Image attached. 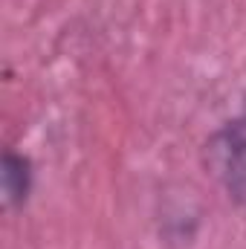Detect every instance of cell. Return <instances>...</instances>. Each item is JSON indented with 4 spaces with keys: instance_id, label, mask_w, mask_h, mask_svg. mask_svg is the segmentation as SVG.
Returning a JSON list of instances; mask_svg holds the SVG:
<instances>
[{
    "instance_id": "cell-1",
    "label": "cell",
    "mask_w": 246,
    "mask_h": 249,
    "mask_svg": "<svg viewBox=\"0 0 246 249\" xmlns=\"http://www.w3.org/2000/svg\"><path fill=\"white\" fill-rule=\"evenodd\" d=\"M206 165L235 197H246V113L206 142Z\"/></svg>"
},
{
    "instance_id": "cell-2",
    "label": "cell",
    "mask_w": 246,
    "mask_h": 249,
    "mask_svg": "<svg viewBox=\"0 0 246 249\" xmlns=\"http://www.w3.org/2000/svg\"><path fill=\"white\" fill-rule=\"evenodd\" d=\"M29 191H32V162H29V157L6 151L3 154V197H6V206H12V209L23 206Z\"/></svg>"
}]
</instances>
